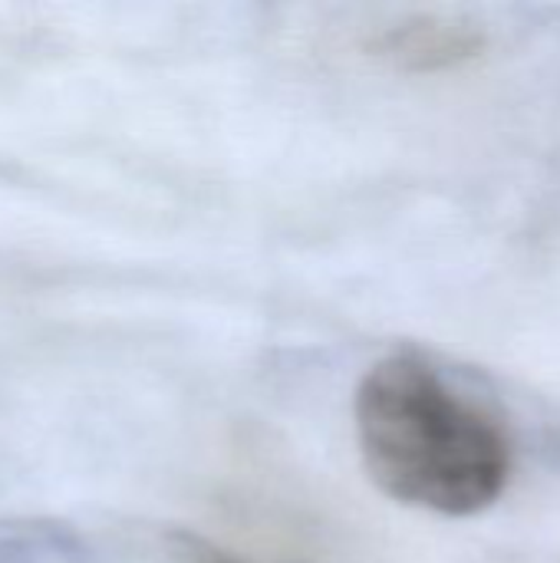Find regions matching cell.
Returning a JSON list of instances; mask_svg holds the SVG:
<instances>
[{"label": "cell", "instance_id": "2", "mask_svg": "<svg viewBox=\"0 0 560 563\" xmlns=\"http://www.w3.org/2000/svg\"><path fill=\"white\" fill-rule=\"evenodd\" d=\"M485 43V33L469 20L413 13L376 26L363 40V53L396 73H446L475 63Z\"/></svg>", "mask_w": 560, "mask_h": 563}, {"label": "cell", "instance_id": "1", "mask_svg": "<svg viewBox=\"0 0 560 563\" xmlns=\"http://www.w3.org/2000/svg\"><path fill=\"white\" fill-rule=\"evenodd\" d=\"M353 432L370 482L403 508L475 518L508 492V432L426 360L373 363L353 393Z\"/></svg>", "mask_w": 560, "mask_h": 563}, {"label": "cell", "instance_id": "3", "mask_svg": "<svg viewBox=\"0 0 560 563\" xmlns=\"http://www.w3.org/2000/svg\"><path fill=\"white\" fill-rule=\"evenodd\" d=\"M195 563H241V561H234V558H228V554H205V558H198Z\"/></svg>", "mask_w": 560, "mask_h": 563}]
</instances>
